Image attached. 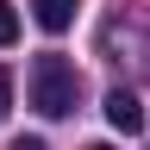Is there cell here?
<instances>
[{"label":"cell","mask_w":150,"mask_h":150,"mask_svg":"<svg viewBox=\"0 0 150 150\" xmlns=\"http://www.w3.org/2000/svg\"><path fill=\"white\" fill-rule=\"evenodd\" d=\"M13 150H44V138H19V144H13Z\"/></svg>","instance_id":"obj_6"},{"label":"cell","mask_w":150,"mask_h":150,"mask_svg":"<svg viewBox=\"0 0 150 150\" xmlns=\"http://www.w3.org/2000/svg\"><path fill=\"white\" fill-rule=\"evenodd\" d=\"M88 150H112V144H88Z\"/></svg>","instance_id":"obj_7"},{"label":"cell","mask_w":150,"mask_h":150,"mask_svg":"<svg viewBox=\"0 0 150 150\" xmlns=\"http://www.w3.org/2000/svg\"><path fill=\"white\" fill-rule=\"evenodd\" d=\"M75 94H81V75H75L69 56H38L31 63V106L44 112V119H69Z\"/></svg>","instance_id":"obj_1"},{"label":"cell","mask_w":150,"mask_h":150,"mask_svg":"<svg viewBox=\"0 0 150 150\" xmlns=\"http://www.w3.org/2000/svg\"><path fill=\"white\" fill-rule=\"evenodd\" d=\"M13 38H19V13L0 0V44H13Z\"/></svg>","instance_id":"obj_4"},{"label":"cell","mask_w":150,"mask_h":150,"mask_svg":"<svg viewBox=\"0 0 150 150\" xmlns=\"http://www.w3.org/2000/svg\"><path fill=\"white\" fill-rule=\"evenodd\" d=\"M106 119H112V131H125V138H138V131H144V106H138V94L112 88V94H106Z\"/></svg>","instance_id":"obj_2"},{"label":"cell","mask_w":150,"mask_h":150,"mask_svg":"<svg viewBox=\"0 0 150 150\" xmlns=\"http://www.w3.org/2000/svg\"><path fill=\"white\" fill-rule=\"evenodd\" d=\"M31 13H38V25H44V31H69L75 13H81V0H31Z\"/></svg>","instance_id":"obj_3"},{"label":"cell","mask_w":150,"mask_h":150,"mask_svg":"<svg viewBox=\"0 0 150 150\" xmlns=\"http://www.w3.org/2000/svg\"><path fill=\"white\" fill-rule=\"evenodd\" d=\"M6 106H13V75L0 69V119H6Z\"/></svg>","instance_id":"obj_5"}]
</instances>
